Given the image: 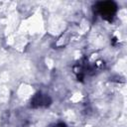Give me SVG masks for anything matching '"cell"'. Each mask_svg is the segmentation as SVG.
Wrapping results in <instances>:
<instances>
[{
    "label": "cell",
    "instance_id": "obj_1",
    "mask_svg": "<svg viewBox=\"0 0 127 127\" xmlns=\"http://www.w3.org/2000/svg\"><path fill=\"white\" fill-rule=\"evenodd\" d=\"M64 25H63V22L61 21L60 18L58 17H54L51 19L50 21V28H51V31L52 32H59L63 29Z\"/></svg>",
    "mask_w": 127,
    "mask_h": 127
},
{
    "label": "cell",
    "instance_id": "obj_2",
    "mask_svg": "<svg viewBox=\"0 0 127 127\" xmlns=\"http://www.w3.org/2000/svg\"><path fill=\"white\" fill-rule=\"evenodd\" d=\"M32 92H33V88L30 85L22 84L18 90V95L21 97H28L32 94Z\"/></svg>",
    "mask_w": 127,
    "mask_h": 127
},
{
    "label": "cell",
    "instance_id": "obj_3",
    "mask_svg": "<svg viewBox=\"0 0 127 127\" xmlns=\"http://www.w3.org/2000/svg\"><path fill=\"white\" fill-rule=\"evenodd\" d=\"M8 94H9V91H8V89L5 86L0 88V100L6 101L8 99Z\"/></svg>",
    "mask_w": 127,
    "mask_h": 127
},
{
    "label": "cell",
    "instance_id": "obj_4",
    "mask_svg": "<svg viewBox=\"0 0 127 127\" xmlns=\"http://www.w3.org/2000/svg\"><path fill=\"white\" fill-rule=\"evenodd\" d=\"M81 98V96H80V94H74L72 97H71V100L72 101H74V102H77V101H79V99Z\"/></svg>",
    "mask_w": 127,
    "mask_h": 127
}]
</instances>
